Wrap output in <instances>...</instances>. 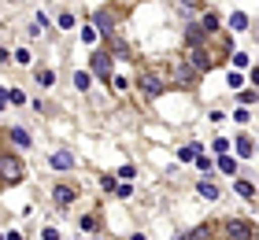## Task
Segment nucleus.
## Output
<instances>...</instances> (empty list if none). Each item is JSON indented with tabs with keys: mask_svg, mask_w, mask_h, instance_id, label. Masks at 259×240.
Returning a JSON list of instances; mask_svg holds the SVG:
<instances>
[{
	"mask_svg": "<svg viewBox=\"0 0 259 240\" xmlns=\"http://www.w3.org/2000/svg\"><path fill=\"white\" fill-rule=\"evenodd\" d=\"M0 174H4V185H19L22 181V163L11 152H4L0 155Z\"/></svg>",
	"mask_w": 259,
	"mask_h": 240,
	"instance_id": "obj_1",
	"label": "nucleus"
},
{
	"mask_svg": "<svg viewBox=\"0 0 259 240\" xmlns=\"http://www.w3.org/2000/svg\"><path fill=\"white\" fill-rule=\"evenodd\" d=\"M137 89L148 96V100H156V96H163V81L156 78V74H141L137 78Z\"/></svg>",
	"mask_w": 259,
	"mask_h": 240,
	"instance_id": "obj_2",
	"label": "nucleus"
},
{
	"mask_svg": "<svg viewBox=\"0 0 259 240\" xmlns=\"http://www.w3.org/2000/svg\"><path fill=\"white\" fill-rule=\"evenodd\" d=\"M93 74L97 78H104V81H111V59H108V52H93Z\"/></svg>",
	"mask_w": 259,
	"mask_h": 240,
	"instance_id": "obj_3",
	"label": "nucleus"
},
{
	"mask_svg": "<svg viewBox=\"0 0 259 240\" xmlns=\"http://www.w3.org/2000/svg\"><path fill=\"white\" fill-rule=\"evenodd\" d=\"M226 233L237 236V240H248V236H252V225L241 222V218H230V222H226Z\"/></svg>",
	"mask_w": 259,
	"mask_h": 240,
	"instance_id": "obj_4",
	"label": "nucleus"
},
{
	"mask_svg": "<svg viewBox=\"0 0 259 240\" xmlns=\"http://www.w3.org/2000/svg\"><path fill=\"white\" fill-rule=\"evenodd\" d=\"M189 67H193V70H207V67H211V59H207V52H204L200 44L189 48Z\"/></svg>",
	"mask_w": 259,
	"mask_h": 240,
	"instance_id": "obj_5",
	"label": "nucleus"
},
{
	"mask_svg": "<svg viewBox=\"0 0 259 240\" xmlns=\"http://www.w3.org/2000/svg\"><path fill=\"white\" fill-rule=\"evenodd\" d=\"M74 196H78V192L70 188V185H56V188H52V200L60 203V207H67V203H74Z\"/></svg>",
	"mask_w": 259,
	"mask_h": 240,
	"instance_id": "obj_6",
	"label": "nucleus"
},
{
	"mask_svg": "<svg viewBox=\"0 0 259 240\" xmlns=\"http://www.w3.org/2000/svg\"><path fill=\"white\" fill-rule=\"evenodd\" d=\"M52 170H70V166H74V155L70 152H52Z\"/></svg>",
	"mask_w": 259,
	"mask_h": 240,
	"instance_id": "obj_7",
	"label": "nucleus"
},
{
	"mask_svg": "<svg viewBox=\"0 0 259 240\" xmlns=\"http://www.w3.org/2000/svg\"><path fill=\"white\" fill-rule=\"evenodd\" d=\"M8 137H11V140H15V144H19V148H30V144H33V137L26 133V129H19V126H11V129H8Z\"/></svg>",
	"mask_w": 259,
	"mask_h": 240,
	"instance_id": "obj_8",
	"label": "nucleus"
},
{
	"mask_svg": "<svg viewBox=\"0 0 259 240\" xmlns=\"http://www.w3.org/2000/svg\"><path fill=\"white\" fill-rule=\"evenodd\" d=\"M174 81H178V85H189V81H193V67L174 63Z\"/></svg>",
	"mask_w": 259,
	"mask_h": 240,
	"instance_id": "obj_9",
	"label": "nucleus"
},
{
	"mask_svg": "<svg viewBox=\"0 0 259 240\" xmlns=\"http://www.w3.org/2000/svg\"><path fill=\"white\" fill-rule=\"evenodd\" d=\"M178 240H211V229H207V225H196V229H189V233L178 236Z\"/></svg>",
	"mask_w": 259,
	"mask_h": 240,
	"instance_id": "obj_10",
	"label": "nucleus"
},
{
	"mask_svg": "<svg viewBox=\"0 0 259 240\" xmlns=\"http://www.w3.org/2000/svg\"><path fill=\"white\" fill-rule=\"evenodd\" d=\"M178 159H182V163H196V159H200V148H196V144H185V148L178 152Z\"/></svg>",
	"mask_w": 259,
	"mask_h": 240,
	"instance_id": "obj_11",
	"label": "nucleus"
},
{
	"mask_svg": "<svg viewBox=\"0 0 259 240\" xmlns=\"http://www.w3.org/2000/svg\"><path fill=\"white\" fill-rule=\"evenodd\" d=\"M230 30H248V15H244V11H233L230 15Z\"/></svg>",
	"mask_w": 259,
	"mask_h": 240,
	"instance_id": "obj_12",
	"label": "nucleus"
},
{
	"mask_svg": "<svg viewBox=\"0 0 259 240\" xmlns=\"http://www.w3.org/2000/svg\"><path fill=\"white\" fill-rule=\"evenodd\" d=\"M74 85H78L81 92H89V89H93V74H85V70H78V74H74Z\"/></svg>",
	"mask_w": 259,
	"mask_h": 240,
	"instance_id": "obj_13",
	"label": "nucleus"
},
{
	"mask_svg": "<svg viewBox=\"0 0 259 240\" xmlns=\"http://www.w3.org/2000/svg\"><path fill=\"white\" fill-rule=\"evenodd\" d=\"M196 192H200L204 200H219V188L211 185V181H200V185H196Z\"/></svg>",
	"mask_w": 259,
	"mask_h": 240,
	"instance_id": "obj_14",
	"label": "nucleus"
},
{
	"mask_svg": "<svg viewBox=\"0 0 259 240\" xmlns=\"http://www.w3.org/2000/svg\"><path fill=\"white\" fill-rule=\"evenodd\" d=\"M237 155H244V159H248V155H255V152H252V137H244V133L237 137Z\"/></svg>",
	"mask_w": 259,
	"mask_h": 240,
	"instance_id": "obj_15",
	"label": "nucleus"
},
{
	"mask_svg": "<svg viewBox=\"0 0 259 240\" xmlns=\"http://www.w3.org/2000/svg\"><path fill=\"white\" fill-rule=\"evenodd\" d=\"M4 100L19 107V104H26V92H19V89H8V92H4Z\"/></svg>",
	"mask_w": 259,
	"mask_h": 240,
	"instance_id": "obj_16",
	"label": "nucleus"
},
{
	"mask_svg": "<svg viewBox=\"0 0 259 240\" xmlns=\"http://www.w3.org/2000/svg\"><path fill=\"white\" fill-rule=\"evenodd\" d=\"M233 188H237V192H241L244 200H255V188H252L248 181H233Z\"/></svg>",
	"mask_w": 259,
	"mask_h": 240,
	"instance_id": "obj_17",
	"label": "nucleus"
},
{
	"mask_svg": "<svg viewBox=\"0 0 259 240\" xmlns=\"http://www.w3.org/2000/svg\"><path fill=\"white\" fill-rule=\"evenodd\" d=\"M97 26L104 33H111V15H108V11H100V15H97ZM111 37H115V33H111Z\"/></svg>",
	"mask_w": 259,
	"mask_h": 240,
	"instance_id": "obj_18",
	"label": "nucleus"
},
{
	"mask_svg": "<svg viewBox=\"0 0 259 240\" xmlns=\"http://www.w3.org/2000/svg\"><path fill=\"white\" fill-rule=\"evenodd\" d=\"M200 26H204V30H219V15H215V11H207V15H204V22H200Z\"/></svg>",
	"mask_w": 259,
	"mask_h": 240,
	"instance_id": "obj_19",
	"label": "nucleus"
},
{
	"mask_svg": "<svg viewBox=\"0 0 259 240\" xmlns=\"http://www.w3.org/2000/svg\"><path fill=\"white\" fill-rule=\"evenodd\" d=\"M52 81H56V74H52V70H37V85H45V89H49Z\"/></svg>",
	"mask_w": 259,
	"mask_h": 240,
	"instance_id": "obj_20",
	"label": "nucleus"
},
{
	"mask_svg": "<svg viewBox=\"0 0 259 240\" xmlns=\"http://www.w3.org/2000/svg\"><path fill=\"white\" fill-rule=\"evenodd\" d=\"M81 41H85V44H93V41H97V30H93L89 22H85V26H81Z\"/></svg>",
	"mask_w": 259,
	"mask_h": 240,
	"instance_id": "obj_21",
	"label": "nucleus"
},
{
	"mask_svg": "<svg viewBox=\"0 0 259 240\" xmlns=\"http://www.w3.org/2000/svg\"><path fill=\"white\" fill-rule=\"evenodd\" d=\"M219 170L222 174H233V159H230V155H222V159H219Z\"/></svg>",
	"mask_w": 259,
	"mask_h": 240,
	"instance_id": "obj_22",
	"label": "nucleus"
},
{
	"mask_svg": "<svg viewBox=\"0 0 259 240\" xmlns=\"http://www.w3.org/2000/svg\"><path fill=\"white\" fill-rule=\"evenodd\" d=\"M255 100H259L255 89H244V92H241V104H255Z\"/></svg>",
	"mask_w": 259,
	"mask_h": 240,
	"instance_id": "obj_23",
	"label": "nucleus"
},
{
	"mask_svg": "<svg viewBox=\"0 0 259 240\" xmlns=\"http://www.w3.org/2000/svg\"><path fill=\"white\" fill-rule=\"evenodd\" d=\"M81 229L93 233V229H97V218H93V214H85V218H81Z\"/></svg>",
	"mask_w": 259,
	"mask_h": 240,
	"instance_id": "obj_24",
	"label": "nucleus"
},
{
	"mask_svg": "<svg viewBox=\"0 0 259 240\" xmlns=\"http://www.w3.org/2000/svg\"><path fill=\"white\" fill-rule=\"evenodd\" d=\"M15 59H19V63H22V67H26V63H33V56L26 52V48H19V52H15Z\"/></svg>",
	"mask_w": 259,
	"mask_h": 240,
	"instance_id": "obj_25",
	"label": "nucleus"
},
{
	"mask_svg": "<svg viewBox=\"0 0 259 240\" xmlns=\"http://www.w3.org/2000/svg\"><path fill=\"white\" fill-rule=\"evenodd\" d=\"M230 85H233V89H241V85H244V78L237 74V70H230Z\"/></svg>",
	"mask_w": 259,
	"mask_h": 240,
	"instance_id": "obj_26",
	"label": "nucleus"
},
{
	"mask_svg": "<svg viewBox=\"0 0 259 240\" xmlns=\"http://www.w3.org/2000/svg\"><path fill=\"white\" fill-rule=\"evenodd\" d=\"M233 67H237V70H241V67H248V56L237 52V56H233Z\"/></svg>",
	"mask_w": 259,
	"mask_h": 240,
	"instance_id": "obj_27",
	"label": "nucleus"
},
{
	"mask_svg": "<svg viewBox=\"0 0 259 240\" xmlns=\"http://www.w3.org/2000/svg\"><path fill=\"white\" fill-rule=\"evenodd\" d=\"M41 240H60V233H56L52 225H45V233H41Z\"/></svg>",
	"mask_w": 259,
	"mask_h": 240,
	"instance_id": "obj_28",
	"label": "nucleus"
},
{
	"mask_svg": "<svg viewBox=\"0 0 259 240\" xmlns=\"http://www.w3.org/2000/svg\"><path fill=\"white\" fill-rule=\"evenodd\" d=\"M8 240H22V233H15V229H11V233H8Z\"/></svg>",
	"mask_w": 259,
	"mask_h": 240,
	"instance_id": "obj_29",
	"label": "nucleus"
},
{
	"mask_svg": "<svg viewBox=\"0 0 259 240\" xmlns=\"http://www.w3.org/2000/svg\"><path fill=\"white\" fill-rule=\"evenodd\" d=\"M252 81H255V85H259V70H252Z\"/></svg>",
	"mask_w": 259,
	"mask_h": 240,
	"instance_id": "obj_30",
	"label": "nucleus"
},
{
	"mask_svg": "<svg viewBox=\"0 0 259 240\" xmlns=\"http://www.w3.org/2000/svg\"><path fill=\"white\" fill-rule=\"evenodd\" d=\"M130 240H145V233H134V236H130Z\"/></svg>",
	"mask_w": 259,
	"mask_h": 240,
	"instance_id": "obj_31",
	"label": "nucleus"
}]
</instances>
